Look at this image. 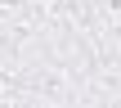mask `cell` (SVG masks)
Here are the masks:
<instances>
[{"label": "cell", "mask_w": 121, "mask_h": 108, "mask_svg": "<svg viewBox=\"0 0 121 108\" xmlns=\"http://www.w3.org/2000/svg\"><path fill=\"white\" fill-rule=\"evenodd\" d=\"M18 90L27 95V108H76L90 104V77L76 72L63 59H36L13 72Z\"/></svg>", "instance_id": "obj_1"}, {"label": "cell", "mask_w": 121, "mask_h": 108, "mask_svg": "<svg viewBox=\"0 0 121 108\" xmlns=\"http://www.w3.org/2000/svg\"><path fill=\"white\" fill-rule=\"evenodd\" d=\"M90 104H121V59H108L90 77Z\"/></svg>", "instance_id": "obj_2"}]
</instances>
